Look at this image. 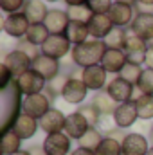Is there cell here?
I'll return each mask as SVG.
<instances>
[{
	"mask_svg": "<svg viewBox=\"0 0 153 155\" xmlns=\"http://www.w3.org/2000/svg\"><path fill=\"white\" fill-rule=\"evenodd\" d=\"M106 43L105 40H86L79 45H74L70 51V60L79 69H86L92 65H101L103 56L106 52Z\"/></svg>",
	"mask_w": 153,
	"mask_h": 155,
	"instance_id": "cell-1",
	"label": "cell"
},
{
	"mask_svg": "<svg viewBox=\"0 0 153 155\" xmlns=\"http://www.w3.org/2000/svg\"><path fill=\"white\" fill-rule=\"evenodd\" d=\"M52 99L45 94V92H40V94H33V96H25L22 99V114H27V116L34 117V119H41L52 107H50Z\"/></svg>",
	"mask_w": 153,
	"mask_h": 155,
	"instance_id": "cell-2",
	"label": "cell"
},
{
	"mask_svg": "<svg viewBox=\"0 0 153 155\" xmlns=\"http://www.w3.org/2000/svg\"><path fill=\"white\" fill-rule=\"evenodd\" d=\"M15 83H16L20 94H24V96L40 94V92H43L47 88V79L41 76V74H38L34 69L27 71L25 74H22L20 78H16Z\"/></svg>",
	"mask_w": 153,
	"mask_h": 155,
	"instance_id": "cell-3",
	"label": "cell"
},
{
	"mask_svg": "<svg viewBox=\"0 0 153 155\" xmlns=\"http://www.w3.org/2000/svg\"><path fill=\"white\" fill-rule=\"evenodd\" d=\"M31 27V22L27 20V16L20 11V13H13V15H7L2 22V29L7 36L16 40L25 38L27 31Z\"/></svg>",
	"mask_w": 153,
	"mask_h": 155,
	"instance_id": "cell-4",
	"label": "cell"
},
{
	"mask_svg": "<svg viewBox=\"0 0 153 155\" xmlns=\"http://www.w3.org/2000/svg\"><path fill=\"white\" fill-rule=\"evenodd\" d=\"M72 47L74 45L69 41V38L65 35H50L47 38V41L41 45V54L50 56L54 60H61L72 51Z\"/></svg>",
	"mask_w": 153,
	"mask_h": 155,
	"instance_id": "cell-5",
	"label": "cell"
},
{
	"mask_svg": "<svg viewBox=\"0 0 153 155\" xmlns=\"http://www.w3.org/2000/svg\"><path fill=\"white\" fill-rule=\"evenodd\" d=\"M43 150L47 155H70L72 153V139L65 134H50L41 143Z\"/></svg>",
	"mask_w": 153,
	"mask_h": 155,
	"instance_id": "cell-6",
	"label": "cell"
},
{
	"mask_svg": "<svg viewBox=\"0 0 153 155\" xmlns=\"http://www.w3.org/2000/svg\"><path fill=\"white\" fill-rule=\"evenodd\" d=\"M148 47L150 43L146 40L139 38L137 35L133 33H128V38L124 43V52L128 56V61L130 63H137V65H142L146 61V52H148Z\"/></svg>",
	"mask_w": 153,
	"mask_h": 155,
	"instance_id": "cell-7",
	"label": "cell"
},
{
	"mask_svg": "<svg viewBox=\"0 0 153 155\" xmlns=\"http://www.w3.org/2000/svg\"><path fill=\"white\" fill-rule=\"evenodd\" d=\"M4 65L11 71V74H13L15 79H16V78H20L22 74H25L27 71L33 69V60H31L25 52L15 49V51H11V52L5 54V58H4Z\"/></svg>",
	"mask_w": 153,
	"mask_h": 155,
	"instance_id": "cell-8",
	"label": "cell"
},
{
	"mask_svg": "<svg viewBox=\"0 0 153 155\" xmlns=\"http://www.w3.org/2000/svg\"><path fill=\"white\" fill-rule=\"evenodd\" d=\"M81 79L83 83L88 87V90H94V92H99V90H105L106 88V78L108 72L105 71L103 65H92V67H86V69H81Z\"/></svg>",
	"mask_w": 153,
	"mask_h": 155,
	"instance_id": "cell-9",
	"label": "cell"
},
{
	"mask_svg": "<svg viewBox=\"0 0 153 155\" xmlns=\"http://www.w3.org/2000/svg\"><path fill=\"white\" fill-rule=\"evenodd\" d=\"M121 144H122V155H148L151 150L150 139L137 132L126 134V137Z\"/></svg>",
	"mask_w": 153,
	"mask_h": 155,
	"instance_id": "cell-10",
	"label": "cell"
},
{
	"mask_svg": "<svg viewBox=\"0 0 153 155\" xmlns=\"http://www.w3.org/2000/svg\"><path fill=\"white\" fill-rule=\"evenodd\" d=\"M115 101L121 105V103H128V101H133V90H135V85H132L130 81L122 79L121 76L114 78L112 81H108L106 88H105Z\"/></svg>",
	"mask_w": 153,
	"mask_h": 155,
	"instance_id": "cell-11",
	"label": "cell"
},
{
	"mask_svg": "<svg viewBox=\"0 0 153 155\" xmlns=\"http://www.w3.org/2000/svg\"><path fill=\"white\" fill-rule=\"evenodd\" d=\"M86 94H88V87L83 83L81 78H70L61 92V97L65 103L69 105H81L85 99H86Z\"/></svg>",
	"mask_w": 153,
	"mask_h": 155,
	"instance_id": "cell-12",
	"label": "cell"
},
{
	"mask_svg": "<svg viewBox=\"0 0 153 155\" xmlns=\"http://www.w3.org/2000/svg\"><path fill=\"white\" fill-rule=\"evenodd\" d=\"M114 123L117 128H130L137 123L139 119V112H137V107H135V101H128V103H121L114 112Z\"/></svg>",
	"mask_w": 153,
	"mask_h": 155,
	"instance_id": "cell-13",
	"label": "cell"
},
{
	"mask_svg": "<svg viewBox=\"0 0 153 155\" xmlns=\"http://www.w3.org/2000/svg\"><path fill=\"white\" fill-rule=\"evenodd\" d=\"M65 121H67V116L60 108H50L38 123H40V130H43L47 135H50V134L63 132L65 130Z\"/></svg>",
	"mask_w": 153,
	"mask_h": 155,
	"instance_id": "cell-14",
	"label": "cell"
},
{
	"mask_svg": "<svg viewBox=\"0 0 153 155\" xmlns=\"http://www.w3.org/2000/svg\"><path fill=\"white\" fill-rule=\"evenodd\" d=\"M114 22L108 15H92L88 20V31L94 40H105L114 31Z\"/></svg>",
	"mask_w": 153,
	"mask_h": 155,
	"instance_id": "cell-15",
	"label": "cell"
},
{
	"mask_svg": "<svg viewBox=\"0 0 153 155\" xmlns=\"http://www.w3.org/2000/svg\"><path fill=\"white\" fill-rule=\"evenodd\" d=\"M130 29L133 35L146 40L148 43L153 41V13H137Z\"/></svg>",
	"mask_w": 153,
	"mask_h": 155,
	"instance_id": "cell-16",
	"label": "cell"
},
{
	"mask_svg": "<svg viewBox=\"0 0 153 155\" xmlns=\"http://www.w3.org/2000/svg\"><path fill=\"white\" fill-rule=\"evenodd\" d=\"M137 11H135V5H130V4H119L114 2L108 16L112 18L115 27H126V25H132L133 18H135Z\"/></svg>",
	"mask_w": 153,
	"mask_h": 155,
	"instance_id": "cell-17",
	"label": "cell"
},
{
	"mask_svg": "<svg viewBox=\"0 0 153 155\" xmlns=\"http://www.w3.org/2000/svg\"><path fill=\"white\" fill-rule=\"evenodd\" d=\"M49 29L50 35H65L69 24H70V16L67 11L61 9H49V15L43 22Z\"/></svg>",
	"mask_w": 153,
	"mask_h": 155,
	"instance_id": "cell-18",
	"label": "cell"
},
{
	"mask_svg": "<svg viewBox=\"0 0 153 155\" xmlns=\"http://www.w3.org/2000/svg\"><path fill=\"white\" fill-rule=\"evenodd\" d=\"M88 128H90V124H88V121L85 119V117L81 116L79 112H72V114H69L67 116V121H65V134L72 139V141H79L86 132H88Z\"/></svg>",
	"mask_w": 153,
	"mask_h": 155,
	"instance_id": "cell-19",
	"label": "cell"
},
{
	"mask_svg": "<svg viewBox=\"0 0 153 155\" xmlns=\"http://www.w3.org/2000/svg\"><path fill=\"white\" fill-rule=\"evenodd\" d=\"M126 63H128V56L121 49H106L103 61H101V65L105 67V71L108 74H119Z\"/></svg>",
	"mask_w": 153,
	"mask_h": 155,
	"instance_id": "cell-20",
	"label": "cell"
},
{
	"mask_svg": "<svg viewBox=\"0 0 153 155\" xmlns=\"http://www.w3.org/2000/svg\"><path fill=\"white\" fill-rule=\"evenodd\" d=\"M38 128H40L38 119L27 116V114H20L18 119L15 121V124H13V128H11V130H13V132L22 139V141H25V139H33V137L36 135Z\"/></svg>",
	"mask_w": 153,
	"mask_h": 155,
	"instance_id": "cell-21",
	"label": "cell"
},
{
	"mask_svg": "<svg viewBox=\"0 0 153 155\" xmlns=\"http://www.w3.org/2000/svg\"><path fill=\"white\" fill-rule=\"evenodd\" d=\"M33 69L41 74L47 81H50L52 78H56L61 72V63L60 60H54L50 56H45V54H40L38 58L33 61Z\"/></svg>",
	"mask_w": 153,
	"mask_h": 155,
	"instance_id": "cell-22",
	"label": "cell"
},
{
	"mask_svg": "<svg viewBox=\"0 0 153 155\" xmlns=\"http://www.w3.org/2000/svg\"><path fill=\"white\" fill-rule=\"evenodd\" d=\"M22 13L27 16V20L31 24H43L49 15V9L43 0H27Z\"/></svg>",
	"mask_w": 153,
	"mask_h": 155,
	"instance_id": "cell-23",
	"label": "cell"
},
{
	"mask_svg": "<svg viewBox=\"0 0 153 155\" xmlns=\"http://www.w3.org/2000/svg\"><path fill=\"white\" fill-rule=\"evenodd\" d=\"M92 105L99 110L101 116H114L115 108L119 107V103L115 101L106 90H99V92H96L94 97H92Z\"/></svg>",
	"mask_w": 153,
	"mask_h": 155,
	"instance_id": "cell-24",
	"label": "cell"
},
{
	"mask_svg": "<svg viewBox=\"0 0 153 155\" xmlns=\"http://www.w3.org/2000/svg\"><path fill=\"white\" fill-rule=\"evenodd\" d=\"M65 36L69 38V41L72 45H79L83 41H86L90 36V31H88V24L85 22H76V20H70L67 31H65Z\"/></svg>",
	"mask_w": 153,
	"mask_h": 155,
	"instance_id": "cell-25",
	"label": "cell"
},
{
	"mask_svg": "<svg viewBox=\"0 0 153 155\" xmlns=\"http://www.w3.org/2000/svg\"><path fill=\"white\" fill-rule=\"evenodd\" d=\"M103 139H105L103 132H101L99 128H96V126H90V128H88V132H86L79 141H77V144H79L81 148H86V150L96 152V150L99 148V144L103 143Z\"/></svg>",
	"mask_w": 153,
	"mask_h": 155,
	"instance_id": "cell-26",
	"label": "cell"
},
{
	"mask_svg": "<svg viewBox=\"0 0 153 155\" xmlns=\"http://www.w3.org/2000/svg\"><path fill=\"white\" fill-rule=\"evenodd\" d=\"M135 107L139 112V119L150 121L153 119V96L151 94H139L135 99Z\"/></svg>",
	"mask_w": 153,
	"mask_h": 155,
	"instance_id": "cell-27",
	"label": "cell"
},
{
	"mask_svg": "<svg viewBox=\"0 0 153 155\" xmlns=\"http://www.w3.org/2000/svg\"><path fill=\"white\" fill-rule=\"evenodd\" d=\"M22 150V139L13 132H4L2 135V153L4 155H15Z\"/></svg>",
	"mask_w": 153,
	"mask_h": 155,
	"instance_id": "cell-28",
	"label": "cell"
},
{
	"mask_svg": "<svg viewBox=\"0 0 153 155\" xmlns=\"http://www.w3.org/2000/svg\"><path fill=\"white\" fill-rule=\"evenodd\" d=\"M70 78L72 76H69V74H65V72H60L56 78H52L50 81H47V88H45L43 92H45L50 99L61 96V92H63V88H65V85H67V81H69Z\"/></svg>",
	"mask_w": 153,
	"mask_h": 155,
	"instance_id": "cell-29",
	"label": "cell"
},
{
	"mask_svg": "<svg viewBox=\"0 0 153 155\" xmlns=\"http://www.w3.org/2000/svg\"><path fill=\"white\" fill-rule=\"evenodd\" d=\"M49 36H50V33H49V29H47L45 24H31V27H29V31L25 35V38L29 40L31 43L38 45V47H41L47 41Z\"/></svg>",
	"mask_w": 153,
	"mask_h": 155,
	"instance_id": "cell-30",
	"label": "cell"
},
{
	"mask_svg": "<svg viewBox=\"0 0 153 155\" xmlns=\"http://www.w3.org/2000/svg\"><path fill=\"white\" fill-rule=\"evenodd\" d=\"M128 38V31L124 27H114V31L105 38V43L108 49H121L124 51V43Z\"/></svg>",
	"mask_w": 153,
	"mask_h": 155,
	"instance_id": "cell-31",
	"label": "cell"
},
{
	"mask_svg": "<svg viewBox=\"0 0 153 155\" xmlns=\"http://www.w3.org/2000/svg\"><path fill=\"white\" fill-rule=\"evenodd\" d=\"M96 155H122V144H121V141L105 135L103 143L96 150Z\"/></svg>",
	"mask_w": 153,
	"mask_h": 155,
	"instance_id": "cell-32",
	"label": "cell"
},
{
	"mask_svg": "<svg viewBox=\"0 0 153 155\" xmlns=\"http://www.w3.org/2000/svg\"><path fill=\"white\" fill-rule=\"evenodd\" d=\"M142 65H137V63H126L124 65V69L119 72V76L122 78V79H126V81H130L132 85H137L139 83V79H141V74H142Z\"/></svg>",
	"mask_w": 153,
	"mask_h": 155,
	"instance_id": "cell-33",
	"label": "cell"
},
{
	"mask_svg": "<svg viewBox=\"0 0 153 155\" xmlns=\"http://www.w3.org/2000/svg\"><path fill=\"white\" fill-rule=\"evenodd\" d=\"M67 13H69L70 20L85 22V24H88V20H90V18H92V15H94L86 4H85V5H72V7H67Z\"/></svg>",
	"mask_w": 153,
	"mask_h": 155,
	"instance_id": "cell-34",
	"label": "cell"
},
{
	"mask_svg": "<svg viewBox=\"0 0 153 155\" xmlns=\"http://www.w3.org/2000/svg\"><path fill=\"white\" fill-rule=\"evenodd\" d=\"M77 112L85 117L86 121H88V124H90V126H97V124H99L101 114H99V110H97L92 103H88V105H79Z\"/></svg>",
	"mask_w": 153,
	"mask_h": 155,
	"instance_id": "cell-35",
	"label": "cell"
},
{
	"mask_svg": "<svg viewBox=\"0 0 153 155\" xmlns=\"http://www.w3.org/2000/svg\"><path fill=\"white\" fill-rule=\"evenodd\" d=\"M141 94H151L153 96V69H144L139 83L135 85Z\"/></svg>",
	"mask_w": 153,
	"mask_h": 155,
	"instance_id": "cell-36",
	"label": "cell"
},
{
	"mask_svg": "<svg viewBox=\"0 0 153 155\" xmlns=\"http://www.w3.org/2000/svg\"><path fill=\"white\" fill-rule=\"evenodd\" d=\"M16 49L18 51H22V52H25L33 61L38 58L40 54H41V47H38V45H34V43H31L27 38H22L18 40V43H16Z\"/></svg>",
	"mask_w": 153,
	"mask_h": 155,
	"instance_id": "cell-37",
	"label": "cell"
},
{
	"mask_svg": "<svg viewBox=\"0 0 153 155\" xmlns=\"http://www.w3.org/2000/svg\"><path fill=\"white\" fill-rule=\"evenodd\" d=\"M86 5L94 15H108L114 5V0H86Z\"/></svg>",
	"mask_w": 153,
	"mask_h": 155,
	"instance_id": "cell-38",
	"label": "cell"
},
{
	"mask_svg": "<svg viewBox=\"0 0 153 155\" xmlns=\"http://www.w3.org/2000/svg\"><path fill=\"white\" fill-rule=\"evenodd\" d=\"M27 0H0V9L7 15H13V13H20L24 9Z\"/></svg>",
	"mask_w": 153,
	"mask_h": 155,
	"instance_id": "cell-39",
	"label": "cell"
},
{
	"mask_svg": "<svg viewBox=\"0 0 153 155\" xmlns=\"http://www.w3.org/2000/svg\"><path fill=\"white\" fill-rule=\"evenodd\" d=\"M0 74H2V78H0V88H2V90H7V87L15 81V76L11 74V71H9L4 63L0 65Z\"/></svg>",
	"mask_w": 153,
	"mask_h": 155,
	"instance_id": "cell-40",
	"label": "cell"
},
{
	"mask_svg": "<svg viewBox=\"0 0 153 155\" xmlns=\"http://www.w3.org/2000/svg\"><path fill=\"white\" fill-rule=\"evenodd\" d=\"M146 69H153V41H150L148 52H146V61H144Z\"/></svg>",
	"mask_w": 153,
	"mask_h": 155,
	"instance_id": "cell-41",
	"label": "cell"
},
{
	"mask_svg": "<svg viewBox=\"0 0 153 155\" xmlns=\"http://www.w3.org/2000/svg\"><path fill=\"white\" fill-rule=\"evenodd\" d=\"M29 152H31V155H47L41 144H34V146H29Z\"/></svg>",
	"mask_w": 153,
	"mask_h": 155,
	"instance_id": "cell-42",
	"label": "cell"
},
{
	"mask_svg": "<svg viewBox=\"0 0 153 155\" xmlns=\"http://www.w3.org/2000/svg\"><path fill=\"white\" fill-rule=\"evenodd\" d=\"M70 155H96V152H92V150H86V148H81V146H77L76 150H72V153Z\"/></svg>",
	"mask_w": 153,
	"mask_h": 155,
	"instance_id": "cell-43",
	"label": "cell"
},
{
	"mask_svg": "<svg viewBox=\"0 0 153 155\" xmlns=\"http://www.w3.org/2000/svg\"><path fill=\"white\" fill-rule=\"evenodd\" d=\"M69 7H72V5H85L86 4V0H63Z\"/></svg>",
	"mask_w": 153,
	"mask_h": 155,
	"instance_id": "cell-44",
	"label": "cell"
},
{
	"mask_svg": "<svg viewBox=\"0 0 153 155\" xmlns=\"http://www.w3.org/2000/svg\"><path fill=\"white\" fill-rule=\"evenodd\" d=\"M137 4L146 5V7H153V0H137Z\"/></svg>",
	"mask_w": 153,
	"mask_h": 155,
	"instance_id": "cell-45",
	"label": "cell"
},
{
	"mask_svg": "<svg viewBox=\"0 0 153 155\" xmlns=\"http://www.w3.org/2000/svg\"><path fill=\"white\" fill-rule=\"evenodd\" d=\"M114 2H119V4H130V5H135L137 0H114Z\"/></svg>",
	"mask_w": 153,
	"mask_h": 155,
	"instance_id": "cell-46",
	"label": "cell"
},
{
	"mask_svg": "<svg viewBox=\"0 0 153 155\" xmlns=\"http://www.w3.org/2000/svg\"><path fill=\"white\" fill-rule=\"evenodd\" d=\"M15 155H31V152L29 150H20L18 153H15Z\"/></svg>",
	"mask_w": 153,
	"mask_h": 155,
	"instance_id": "cell-47",
	"label": "cell"
},
{
	"mask_svg": "<svg viewBox=\"0 0 153 155\" xmlns=\"http://www.w3.org/2000/svg\"><path fill=\"white\" fill-rule=\"evenodd\" d=\"M148 139H150V143H151V146H153V126L150 128V137Z\"/></svg>",
	"mask_w": 153,
	"mask_h": 155,
	"instance_id": "cell-48",
	"label": "cell"
},
{
	"mask_svg": "<svg viewBox=\"0 0 153 155\" xmlns=\"http://www.w3.org/2000/svg\"><path fill=\"white\" fill-rule=\"evenodd\" d=\"M43 2H50L52 4V2H58V0H43Z\"/></svg>",
	"mask_w": 153,
	"mask_h": 155,
	"instance_id": "cell-49",
	"label": "cell"
},
{
	"mask_svg": "<svg viewBox=\"0 0 153 155\" xmlns=\"http://www.w3.org/2000/svg\"><path fill=\"white\" fill-rule=\"evenodd\" d=\"M148 155H153V146H151V150H150V153H148Z\"/></svg>",
	"mask_w": 153,
	"mask_h": 155,
	"instance_id": "cell-50",
	"label": "cell"
}]
</instances>
